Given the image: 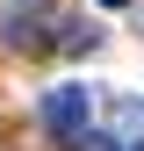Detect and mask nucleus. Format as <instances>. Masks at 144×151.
<instances>
[{"mask_svg": "<svg viewBox=\"0 0 144 151\" xmlns=\"http://www.w3.org/2000/svg\"><path fill=\"white\" fill-rule=\"evenodd\" d=\"M36 115H43V129H50L58 144H79V137H86V122H94V86H79V79L50 86Z\"/></svg>", "mask_w": 144, "mask_h": 151, "instance_id": "obj_1", "label": "nucleus"}, {"mask_svg": "<svg viewBox=\"0 0 144 151\" xmlns=\"http://www.w3.org/2000/svg\"><path fill=\"white\" fill-rule=\"evenodd\" d=\"M36 22H50V0H14L7 7V43H43Z\"/></svg>", "mask_w": 144, "mask_h": 151, "instance_id": "obj_2", "label": "nucleus"}, {"mask_svg": "<svg viewBox=\"0 0 144 151\" xmlns=\"http://www.w3.org/2000/svg\"><path fill=\"white\" fill-rule=\"evenodd\" d=\"M115 151H144V129H137V137H122V144H115Z\"/></svg>", "mask_w": 144, "mask_h": 151, "instance_id": "obj_3", "label": "nucleus"}, {"mask_svg": "<svg viewBox=\"0 0 144 151\" xmlns=\"http://www.w3.org/2000/svg\"><path fill=\"white\" fill-rule=\"evenodd\" d=\"M94 7H130V0H94Z\"/></svg>", "mask_w": 144, "mask_h": 151, "instance_id": "obj_4", "label": "nucleus"}]
</instances>
